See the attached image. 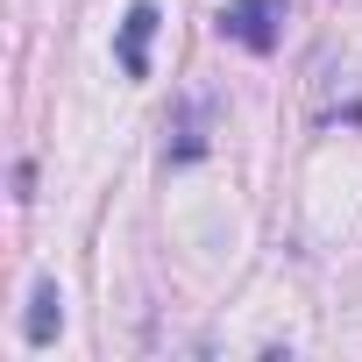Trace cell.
Listing matches in <instances>:
<instances>
[{
  "instance_id": "obj_1",
  "label": "cell",
  "mask_w": 362,
  "mask_h": 362,
  "mask_svg": "<svg viewBox=\"0 0 362 362\" xmlns=\"http://www.w3.org/2000/svg\"><path fill=\"white\" fill-rule=\"evenodd\" d=\"M214 22H221V36H228V43H242V50L270 57V50H277V36H284V0H228Z\"/></svg>"
},
{
  "instance_id": "obj_2",
  "label": "cell",
  "mask_w": 362,
  "mask_h": 362,
  "mask_svg": "<svg viewBox=\"0 0 362 362\" xmlns=\"http://www.w3.org/2000/svg\"><path fill=\"white\" fill-rule=\"evenodd\" d=\"M156 8H149V0H135V8L121 15V71L128 78H149V36H156Z\"/></svg>"
},
{
  "instance_id": "obj_3",
  "label": "cell",
  "mask_w": 362,
  "mask_h": 362,
  "mask_svg": "<svg viewBox=\"0 0 362 362\" xmlns=\"http://www.w3.org/2000/svg\"><path fill=\"white\" fill-rule=\"evenodd\" d=\"M57 327H64V291H57V277H43L36 284V298H29V348H50L57 341Z\"/></svg>"
}]
</instances>
